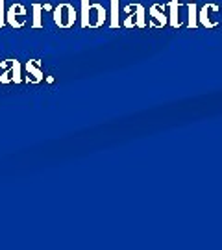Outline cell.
Segmentation results:
<instances>
[{"mask_svg":"<svg viewBox=\"0 0 222 250\" xmlns=\"http://www.w3.org/2000/svg\"><path fill=\"white\" fill-rule=\"evenodd\" d=\"M52 19L56 26L61 30H69L74 26L76 22V9L69 2H60L56 8L52 9Z\"/></svg>","mask_w":222,"mask_h":250,"instance_id":"1","label":"cell"},{"mask_svg":"<svg viewBox=\"0 0 222 250\" xmlns=\"http://www.w3.org/2000/svg\"><path fill=\"white\" fill-rule=\"evenodd\" d=\"M126 11V21H124V26L126 28H144L146 26V9L142 4L139 2H133V4H128L124 8Z\"/></svg>","mask_w":222,"mask_h":250,"instance_id":"2","label":"cell"},{"mask_svg":"<svg viewBox=\"0 0 222 250\" xmlns=\"http://www.w3.org/2000/svg\"><path fill=\"white\" fill-rule=\"evenodd\" d=\"M26 21H28V11L20 2H15L13 6H9V9L6 11V22H8L9 26L20 30V28L26 24Z\"/></svg>","mask_w":222,"mask_h":250,"instance_id":"3","label":"cell"},{"mask_svg":"<svg viewBox=\"0 0 222 250\" xmlns=\"http://www.w3.org/2000/svg\"><path fill=\"white\" fill-rule=\"evenodd\" d=\"M219 4H215V2H207L204 4L200 11H198V24H202L204 28L207 30H213V28L219 26V21L213 19L215 13H219Z\"/></svg>","mask_w":222,"mask_h":250,"instance_id":"4","label":"cell"},{"mask_svg":"<svg viewBox=\"0 0 222 250\" xmlns=\"http://www.w3.org/2000/svg\"><path fill=\"white\" fill-rule=\"evenodd\" d=\"M148 26L152 28H165L169 24V15H167V6L165 4H152L148 9Z\"/></svg>","mask_w":222,"mask_h":250,"instance_id":"5","label":"cell"},{"mask_svg":"<svg viewBox=\"0 0 222 250\" xmlns=\"http://www.w3.org/2000/svg\"><path fill=\"white\" fill-rule=\"evenodd\" d=\"M106 8L102 6V4H91L89 6V24L87 28H100L104 26V22H106Z\"/></svg>","mask_w":222,"mask_h":250,"instance_id":"6","label":"cell"},{"mask_svg":"<svg viewBox=\"0 0 222 250\" xmlns=\"http://www.w3.org/2000/svg\"><path fill=\"white\" fill-rule=\"evenodd\" d=\"M24 69H26V72H28V78H26L28 83H41V82H43L44 74H43V71H41V65H39L37 60L26 62Z\"/></svg>","mask_w":222,"mask_h":250,"instance_id":"7","label":"cell"},{"mask_svg":"<svg viewBox=\"0 0 222 250\" xmlns=\"http://www.w3.org/2000/svg\"><path fill=\"white\" fill-rule=\"evenodd\" d=\"M169 24L172 28H180L182 26V21H180V0H170L169 2Z\"/></svg>","mask_w":222,"mask_h":250,"instance_id":"8","label":"cell"},{"mask_svg":"<svg viewBox=\"0 0 222 250\" xmlns=\"http://www.w3.org/2000/svg\"><path fill=\"white\" fill-rule=\"evenodd\" d=\"M32 11H34V17H32V28H43V4H32Z\"/></svg>","mask_w":222,"mask_h":250,"instance_id":"9","label":"cell"},{"mask_svg":"<svg viewBox=\"0 0 222 250\" xmlns=\"http://www.w3.org/2000/svg\"><path fill=\"white\" fill-rule=\"evenodd\" d=\"M187 11H189V17H187V26L196 28V26H198V6H196V2H191V4L187 6Z\"/></svg>","mask_w":222,"mask_h":250,"instance_id":"10","label":"cell"},{"mask_svg":"<svg viewBox=\"0 0 222 250\" xmlns=\"http://www.w3.org/2000/svg\"><path fill=\"white\" fill-rule=\"evenodd\" d=\"M119 0H111V17H109V26L119 28Z\"/></svg>","mask_w":222,"mask_h":250,"instance_id":"11","label":"cell"},{"mask_svg":"<svg viewBox=\"0 0 222 250\" xmlns=\"http://www.w3.org/2000/svg\"><path fill=\"white\" fill-rule=\"evenodd\" d=\"M89 0H81V21H80V24L81 28H87L89 24Z\"/></svg>","mask_w":222,"mask_h":250,"instance_id":"12","label":"cell"},{"mask_svg":"<svg viewBox=\"0 0 222 250\" xmlns=\"http://www.w3.org/2000/svg\"><path fill=\"white\" fill-rule=\"evenodd\" d=\"M11 82L15 83H20L22 82V76H20V63L17 60H13V76H11Z\"/></svg>","mask_w":222,"mask_h":250,"instance_id":"13","label":"cell"},{"mask_svg":"<svg viewBox=\"0 0 222 250\" xmlns=\"http://www.w3.org/2000/svg\"><path fill=\"white\" fill-rule=\"evenodd\" d=\"M6 24V9H4V0H0V28Z\"/></svg>","mask_w":222,"mask_h":250,"instance_id":"14","label":"cell"}]
</instances>
